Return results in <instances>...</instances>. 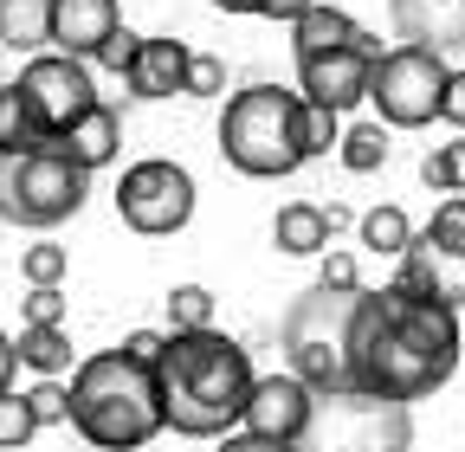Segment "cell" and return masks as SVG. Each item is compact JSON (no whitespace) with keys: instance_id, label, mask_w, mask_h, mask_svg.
Instances as JSON below:
<instances>
[{"instance_id":"38","label":"cell","mask_w":465,"mask_h":452,"mask_svg":"<svg viewBox=\"0 0 465 452\" xmlns=\"http://www.w3.org/2000/svg\"><path fill=\"white\" fill-rule=\"evenodd\" d=\"M304 7H311V0H252L246 14H265V20H284V26H291V20L304 14Z\"/></svg>"},{"instance_id":"26","label":"cell","mask_w":465,"mask_h":452,"mask_svg":"<svg viewBox=\"0 0 465 452\" xmlns=\"http://www.w3.org/2000/svg\"><path fill=\"white\" fill-rule=\"evenodd\" d=\"M168 329H213V291L207 285H174L168 291Z\"/></svg>"},{"instance_id":"2","label":"cell","mask_w":465,"mask_h":452,"mask_svg":"<svg viewBox=\"0 0 465 452\" xmlns=\"http://www.w3.org/2000/svg\"><path fill=\"white\" fill-rule=\"evenodd\" d=\"M155 401L162 427L182 439H226L240 433L246 394H252V356L220 329H168L155 356Z\"/></svg>"},{"instance_id":"1","label":"cell","mask_w":465,"mask_h":452,"mask_svg":"<svg viewBox=\"0 0 465 452\" xmlns=\"http://www.w3.org/2000/svg\"><path fill=\"white\" fill-rule=\"evenodd\" d=\"M459 368V310L401 285L362 291L349 317V381L381 401H420Z\"/></svg>"},{"instance_id":"32","label":"cell","mask_w":465,"mask_h":452,"mask_svg":"<svg viewBox=\"0 0 465 452\" xmlns=\"http://www.w3.org/2000/svg\"><path fill=\"white\" fill-rule=\"evenodd\" d=\"M136 45H143V39H136L130 26H116V33H110V39H104V45L91 52L84 65H104V72H130V59H136Z\"/></svg>"},{"instance_id":"29","label":"cell","mask_w":465,"mask_h":452,"mask_svg":"<svg viewBox=\"0 0 465 452\" xmlns=\"http://www.w3.org/2000/svg\"><path fill=\"white\" fill-rule=\"evenodd\" d=\"M33 433H39V427H33L26 401H20L14 388H7V394H0V452H20V446H26Z\"/></svg>"},{"instance_id":"19","label":"cell","mask_w":465,"mask_h":452,"mask_svg":"<svg viewBox=\"0 0 465 452\" xmlns=\"http://www.w3.org/2000/svg\"><path fill=\"white\" fill-rule=\"evenodd\" d=\"M0 45L14 52H45L52 45V0H0Z\"/></svg>"},{"instance_id":"40","label":"cell","mask_w":465,"mask_h":452,"mask_svg":"<svg viewBox=\"0 0 465 452\" xmlns=\"http://www.w3.org/2000/svg\"><path fill=\"white\" fill-rule=\"evenodd\" d=\"M213 7H220V14H246V7H252V0H213Z\"/></svg>"},{"instance_id":"10","label":"cell","mask_w":465,"mask_h":452,"mask_svg":"<svg viewBox=\"0 0 465 452\" xmlns=\"http://www.w3.org/2000/svg\"><path fill=\"white\" fill-rule=\"evenodd\" d=\"M20 103L33 117V136L52 142L58 130H65L78 110L97 103V84H91V65L84 59H65V52H33V59L20 65Z\"/></svg>"},{"instance_id":"12","label":"cell","mask_w":465,"mask_h":452,"mask_svg":"<svg viewBox=\"0 0 465 452\" xmlns=\"http://www.w3.org/2000/svg\"><path fill=\"white\" fill-rule=\"evenodd\" d=\"M304 414H311V388L298 381V375H252V394H246V414H240V433H259V439H298V427H304Z\"/></svg>"},{"instance_id":"11","label":"cell","mask_w":465,"mask_h":452,"mask_svg":"<svg viewBox=\"0 0 465 452\" xmlns=\"http://www.w3.org/2000/svg\"><path fill=\"white\" fill-rule=\"evenodd\" d=\"M381 59V45L356 26V39L336 45V52H317V59H298V97L304 103H323V110H356L369 97V65Z\"/></svg>"},{"instance_id":"18","label":"cell","mask_w":465,"mask_h":452,"mask_svg":"<svg viewBox=\"0 0 465 452\" xmlns=\"http://www.w3.org/2000/svg\"><path fill=\"white\" fill-rule=\"evenodd\" d=\"M272 240H278V252H291V259L330 252V220H323V207H311V201H291V207H278V220H272Z\"/></svg>"},{"instance_id":"14","label":"cell","mask_w":465,"mask_h":452,"mask_svg":"<svg viewBox=\"0 0 465 452\" xmlns=\"http://www.w3.org/2000/svg\"><path fill=\"white\" fill-rule=\"evenodd\" d=\"M116 26H124L116 0H52V45L65 59H91Z\"/></svg>"},{"instance_id":"27","label":"cell","mask_w":465,"mask_h":452,"mask_svg":"<svg viewBox=\"0 0 465 452\" xmlns=\"http://www.w3.org/2000/svg\"><path fill=\"white\" fill-rule=\"evenodd\" d=\"M420 182L440 188V194H465V136H459V142H440V149L420 162Z\"/></svg>"},{"instance_id":"6","label":"cell","mask_w":465,"mask_h":452,"mask_svg":"<svg viewBox=\"0 0 465 452\" xmlns=\"http://www.w3.org/2000/svg\"><path fill=\"white\" fill-rule=\"evenodd\" d=\"M414 446V414L407 401L342 388V394H311V414L291 439V452H407Z\"/></svg>"},{"instance_id":"13","label":"cell","mask_w":465,"mask_h":452,"mask_svg":"<svg viewBox=\"0 0 465 452\" xmlns=\"http://www.w3.org/2000/svg\"><path fill=\"white\" fill-rule=\"evenodd\" d=\"M388 20L401 45L440 52V59L465 45V0H388Z\"/></svg>"},{"instance_id":"37","label":"cell","mask_w":465,"mask_h":452,"mask_svg":"<svg viewBox=\"0 0 465 452\" xmlns=\"http://www.w3.org/2000/svg\"><path fill=\"white\" fill-rule=\"evenodd\" d=\"M220 452H291L284 439H259V433H226Z\"/></svg>"},{"instance_id":"20","label":"cell","mask_w":465,"mask_h":452,"mask_svg":"<svg viewBox=\"0 0 465 452\" xmlns=\"http://www.w3.org/2000/svg\"><path fill=\"white\" fill-rule=\"evenodd\" d=\"M14 356L26 368H39V375H58V368H72V336L58 329V323H26L14 336Z\"/></svg>"},{"instance_id":"15","label":"cell","mask_w":465,"mask_h":452,"mask_svg":"<svg viewBox=\"0 0 465 452\" xmlns=\"http://www.w3.org/2000/svg\"><path fill=\"white\" fill-rule=\"evenodd\" d=\"M116 142H124V117H116L104 97H97L91 110H78V117L58 130V155H72L84 175H91V168H104V162L116 155Z\"/></svg>"},{"instance_id":"28","label":"cell","mask_w":465,"mask_h":452,"mask_svg":"<svg viewBox=\"0 0 465 452\" xmlns=\"http://www.w3.org/2000/svg\"><path fill=\"white\" fill-rule=\"evenodd\" d=\"M20 401H26V414H33V427H65V414H72V394H65V388H58L52 375H45L39 388H26V394H20Z\"/></svg>"},{"instance_id":"7","label":"cell","mask_w":465,"mask_h":452,"mask_svg":"<svg viewBox=\"0 0 465 452\" xmlns=\"http://www.w3.org/2000/svg\"><path fill=\"white\" fill-rule=\"evenodd\" d=\"M84 194H91V175L72 155H58V136L20 155H0V220L7 226L52 233L84 207Z\"/></svg>"},{"instance_id":"5","label":"cell","mask_w":465,"mask_h":452,"mask_svg":"<svg viewBox=\"0 0 465 452\" xmlns=\"http://www.w3.org/2000/svg\"><path fill=\"white\" fill-rule=\"evenodd\" d=\"M362 304V285L356 291H298L291 310L278 317V343H284V362L311 394H342L356 388L349 381V317Z\"/></svg>"},{"instance_id":"31","label":"cell","mask_w":465,"mask_h":452,"mask_svg":"<svg viewBox=\"0 0 465 452\" xmlns=\"http://www.w3.org/2000/svg\"><path fill=\"white\" fill-rule=\"evenodd\" d=\"M65 246H26V259H20V271H26V285H58L65 278Z\"/></svg>"},{"instance_id":"39","label":"cell","mask_w":465,"mask_h":452,"mask_svg":"<svg viewBox=\"0 0 465 452\" xmlns=\"http://www.w3.org/2000/svg\"><path fill=\"white\" fill-rule=\"evenodd\" d=\"M14 368H20V356H14V336H7V329H0V394H7V388H14Z\"/></svg>"},{"instance_id":"3","label":"cell","mask_w":465,"mask_h":452,"mask_svg":"<svg viewBox=\"0 0 465 452\" xmlns=\"http://www.w3.org/2000/svg\"><path fill=\"white\" fill-rule=\"evenodd\" d=\"M72 427L84 433V446H97V452H136V446H149L155 433H162V401H155V375L149 368H136V362H124L116 349H104V356H91V362H78V375H72Z\"/></svg>"},{"instance_id":"8","label":"cell","mask_w":465,"mask_h":452,"mask_svg":"<svg viewBox=\"0 0 465 452\" xmlns=\"http://www.w3.org/2000/svg\"><path fill=\"white\" fill-rule=\"evenodd\" d=\"M446 59L420 45H394L369 65V103L381 110L388 130H427L440 117V84H446Z\"/></svg>"},{"instance_id":"16","label":"cell","mask_w":465,"mask_h":452,"mask_svg":"<svg viewBox=\"0 0 465 452\" xmlns=\"http://www.w3.org/2000/svg\"><path fill=\"white\" fill-rule=\"evenodd\" d=\"M130 91L136 97H174V91H182V78H188V45L182 39H143L136 45V59H130Z\"/></svg>"},{"instance_id":"17","label":"cell","mask_w":465,"mask_h":452,"mask_svg":"<svg viewBox=\"0 0 465 452\" xmlns=\"http://www.w3.org/2000/svg\"><path fill=\"white\" fill-rule=\"evenodd\" d=\"M356 39V20H349L342 7H330V0H311V7L291 20V45H298V59H317V52H336Z\"/></svg>"},{"instance_id":"24","label":"cell","mask_w":465,"mask_h":452,"mask_svg":"<svg viewBox=\"0 0 465 452\" xmlns=\"http://www.w3.org/2000/svg\"><path fill=\"white\" fill-rule=\"evenodd\" d=\"M336 136H342V117H336V110L298 103V155H304V162H311V155H330Z\"/></svg>"},{"instance_id":"25","label":"cell","mask_w":465,"mask_h":452,"mask_svg":"<svg viewBox=\"0 0 465 452\" xmlns=\"http://www.w3.org/2000/svg\"><path fill=\"white\" fill-rule=\"evenodd\" d=\"M20 149H39V136H33V117H26L20 91L0 84V155H20Z\"/></svg>"},{"instance_id":"36","label":"cell","mask_w":465,"mask_h":452,"mask_svg":"<svg viewBox=\"0 0 465 452\" xmlns=\"http://www.w3.org/2000/svg\"><path fill=\"white\" fill-rule=\"evenodd\" d=\"M317 285H323V291H356V259H349V252H330Z\"/></svg>"},{"instance_id":"4","label":"cell","mask_w":465,"mask_h":452,"mask_svg":"<svg viewBox=\"0 0 465 452\" xmlns=\"http://www.w3.org/2000/svg\"><path fill=\"white\" fill-rule=\"evenodd\" d=\"M298 91H278V84H252V91H232L226 97V117H220V155L252 182H278V175H298L304 155H298Z\"/></svg>"},{"instance_id":"23","label":"cell","mask_w":465,"mask_h":452,"mask_svg":"<svg viewBox=\"0 0 465 452\" xmlns=\"http://www.w3.org/2000/svg\"><path fill=\"white\" fill-rule=\"evenodd\" d=\"M440 259H465V194H446L440 207H433V226L420 233Z\"/></svg>"},{"instance_id":"33","label":"cell","mask_w":465,"mask_h":452,"mask_svg":"<svg viewBox=\"0 0 465 452\" xmlns=\"http://www.w3.org/2000/svg\"><path fill=\"white\" fill-rule=\"evenodd\" d=\"M162 343H168V329H130L124 336V362H136V368H155V356H162Z\"/></svg>"},{"instance_id":"41","label":"cell","mask_w":465,"mask_h":452,"mask_svg":"<svg viewBox=\"0 0 465 452\" xmlns=\"http://www.w3.org/2000/svg\"><path fill=\"white\" fill-rule=\"evenodd\" d=\"M459 265H465V259H459ZM459 278H465V271H459Z\"/></svg>"},{"instance_id":"35","label":"cell","mask_w":465,"mask_h":452,"mask_svg":"<svg viewBox=\"0 0 465 452\" xmlns=\"http://www.w3.org/2000/svg\"><path fill=\"white\" fill-rule=\"evenodd\" d=\"M440 123L465 130V72H446V84H440Z\"/></svg>"},{"instance_id":"21","label":"cell","mask_w":465,"mask_h":452,"mask_svg":"<svg viewBox=\"0 0 465 452\" xmlns=\"http://www.w3.org/2000/svg\"><path fill=\"white\" fill-rule=\"evenodd\" d=\"M336 155L349 175H375V168L388 162V130L381 123H356V130H342L336 136Z\"/></svg>"},{"instance_id":"34","label":"cell","mask_w":465,"mask_h":452,"mask_svg":"<svg viewBox=\"0 0 465 452\" xmlns=\"http://www.w3.org/2000/svg\"><path fill=\"white\" fill-rule=\"evenodd\" d=\"M65 317V291L58 285H33V298H26V323H58Z\"/></svg>"},{"instance_id":"22","label":"cell","mask_w":465,"mask_h":452,"mask_svg":"<svg viewBox=\"0 0 465 452\" xmlns=\"http://www.w3.org/2000/svg\"><path fill=\"white\" fill-rule=\"evenodd\" d=\"M407 240H414V226H407V213H401V207H369V213H362V246H369V252L401 259V252H407Z\"/></svg>"},{"instance_id":"9","label":"cell","mask_w":465,"mask_h":452,"mask_svg":"<svg viewBox=\"0 0 465 452\" xmlns=\"http://www.w3.org/2000/svg\"><path fill=\"white\" fill-rule=\"evenodd\" d=\"M116 213H124L130 233L143 240H168V233H182V226L194 220V175L182 162H136L124 168V182H116Z\"/></svg>"},{"instance_id":"30","label":"cell","mask_w":465,"mask_h":452,"mask_svg":"<svg viewBox=\"0 0 465 452\" xmlns=\"http://www.w3.org/2000/svg\"><path fill=\"white\" fill-rule=\"evenodd\" d=\"M188 97H220L226 91V65L213 59V52H188V78H182Z\"/></svg>"}]
</instances>
